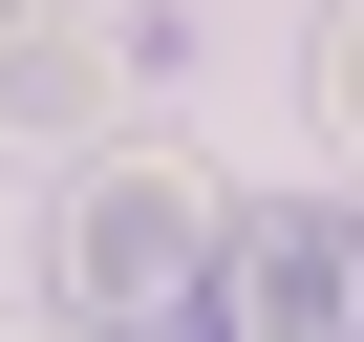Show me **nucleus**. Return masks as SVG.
<instances>
[{"label": "nucleus", "mask_w": 364, "mask_h": 342, "mask_svg": "<svg viewBox=\"0 0 364 342\" xmlns=\"http://www.w3.org/2000/svg\"><path fill=\"white\" fill-rule=\"evenodd\" d=\"M129 65H171V22H150V0H0V128L86 150Z\"/></svg>", "instance_id": "3"}, {"label": "nucleus", "mask_w": 364, "mask_h": 342, "mask_svg": "<svg viewBox=\"0 0 364 342\" xmlns=\"http://www.w3.org/2000/svg\"><path fill=\"white\" fill-rule=\"evenodd\" d=\"M22 342H193V321H86V299H65V321H22Z\"/></svg>", "instance_id": "5"}, {"label": "nucleus", "mask_w": 364, "mask_h": 342, "mask_svg": "<svg viewBox=\"0 0 364 342\" xmlns=\"http://www.w3.org/2000/svg\"><path fill=\"white\" fill-rule=\"evenodd\" d=\"M300 86H321V150H364V0H343V22L300 43Z\"/></svg>", "instance_id": "4"}, {"label": "nucleus", "mask_w": 364, "mask_h": 342, "mask_svg": "<svg viewBox=\"0 0 364 342\" xmlns=\"http://www.w3.org/2000/svg\"><path fill=\"white\" fill-rule=\"evenodd\" d=\"M193 342H364V193H236Z\"/></svg>", "instance_id": "1"}, {"label": "nucleus", "mask_w": 364, "mask_h": 342, "mask_svg": "<svg viewBox=\"0 0 364 342\" xmlns=\"http://www.w3.org/2000/svg\"><path fill=\"white\" fill-rule=\"evenodd\" d=\"M215 214H236V193H193L171 150H107L86 193H65V299H86V321H193Z\"/></svg>", "instance_id": "2"}]
</instances>
